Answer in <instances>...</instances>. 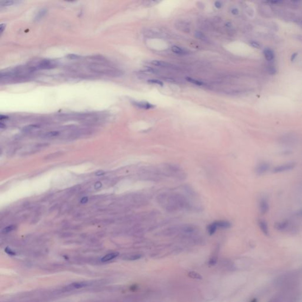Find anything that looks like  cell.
Wrapping results in <instances>:
<instances>
[{"label": "cell", "instance_id": "obj_20", "mask_svg": "<svg viewBox=\"0 0 302 302\" xmlns=\"http://www.w3.org/2000/svg\"><path fill=\"white\" fill-rule=\"evenodd\" d=\"M46 13H47V10L46 9H41L40 11H39V12L36 15V16L35 17V20L38 21L39 20H40L42 17H43L45 16Z\"/></svg>", "mask_w": 302, "mask_h": 302}, {"label": "cell", "instance_id": "obj_23", "mask_svg": "<svg viewBox=\"0 0 302 302\" xmlns=\"http://www.w3.org/2000/svg\"><path fill=\"white\" fill-rule=\"evenodd\" d=\"M15 228H16V227H15L14 225H10V226H8V227H7L4 228L2 230V233L7 234V233H10V232L12 231H13V230H14Z\"/></svg>", "mask_w": 302, "mask_h": 302}, {"label": "cell", "instance_id": "obj_13", "mask_svg": "<svg viewBox=\"0 0 302 302\" xmlns=\"http://www.w3.org/2000/svg\"><path fill=\"white\" fill-rule=\"evenodd\" d=\"M264 55L266 59L269 61H272L275 58L274 52L270 49H266L264 50Z\"/></svg>", "mask_w": 302, "mask_h": 302}, {"label": "cell", "instance_id": "obj_25", "mask_svg": "<svg viewBox=\"0 0 302 302\" xmlns=\"http://www.w3.org/2000/svg\"><path fill=\"white\" fill-rule=\"evenodd\" d=\"M58 135H59V132L58 131H51V132H47L45 135V137H54L58 136Z\"/></svg>", "mask_w": 302, "mask_h": 302}, {"label": "cell", "instance_id": "obj_10", "mask_svg": "<svg viewBox=\"0 0 302 302\" xmlns=\"http://www.w3.org/2000/svg\"><path fill=\"white\" fill-rule=\"evenodd\" d=\"M258 225L263 234L266 236H269V229L267 222L265 220L260 219L258 221Z\"/></svg>", "mask_w": 302, "mask_h": 302}, {"label": "cell", "instance_id": "obj_15", "mask_svg": "<svg viewBox=\"0 0 302 302\" xmlns=\"http://www.w3.org/2000/svg\"><path fill=\"white\" fill-rule=\"evenodd\" d=\"M118 255H119L118 253H113L108 254L106 255L105 256H104L103 257H102V258L101 259V261L102 262L109 261L110 260H111L115 258L116 257L118 256Z\"/></svg>", "mask_w": 302, "mask_h": 302}, {"label": "cell", "instance_id": "obj_32", "mask_svg": "<svg viewBox=\"0 0 302 302\" xmlns=\"http://www.w3.org/2000/svg\"><path fill=\"white\" fill-rule=\"evenodd\" d=\"M268 70H269V73L270 74H271V75H274V74H275V72H276V70H275V69L274 67H270L269 68Z\"/></svg>", "mask_w": 302, "mask_h": 302}, {"label": "cell", "instance_id": "obj_33", "mask_svg": "<svg viewBox=\"0 0 302 302\" xmlns=\"http://www.w3.org/2000/svg\"><path fill=\"white\" fill-rule=\"evenodd\" d=\"M231 13L232 14L234 15V16H236V15H238V13H239V11L237 8H234L231 10Z\"/></svg>", "mask_w": 302, "mask_h": 302}, {"label": "cell", "instance_id": "obj_39", "mask_svg": "<svg viewBox=\"0 0 302 302\" xmlns=\"http://www.w3.org/2000/svg\"><path fill=\"white\" fill-rule=\"evenodd\" d=\"M87 201H88V198H87V197H83L82 199H81L80 202H81V203H82V204H84V203H86V202H87Z\"/></svg>", "mask_w": 302, "mask_h": 302}, {"label": "cell", "instance_id": "obj_2", "mask_svg": "<svg viewBox=\"0 0 302 302\" xmlns=\"http://www.w3.org/2000/svg\"><path fill=\"white\" fill-rule=\"evenodd\" d=\"M301 294L295 287L286 288L273 296L268 302H299Z\"/></svg>", "mask_w": 302, "mask_h": 302}, {"label": "cell", "instance_id": "obj_12", "mask_svg": "<svg viewBox=\"0 0 302 302\" xmlns=\"http://www.w3.org/2000/svg\"><path fill=\"white\" fill-rule=\"evenodd\" d=\"M89 285V283L87 282H76L73 283L66 287V289L71 290V289H78L83 287H86Z\"/></svg>", "mask_w": 302, "mask_h": 302}, {"label": "cell", "instance_id": "obj_38", "mask_svg": "<svg viewBox=\"0 0 302 302\" xmlns=\"http://www.w3.org/2000/svg\"><path fill=\"white\" fill-rule=\"evenodd\" d=\"M5 24H1V27H0V32H1V34L3 32V31H4V29H5Z\"/></svg>", "mask_w": 302, "mask_h": 302}, {"label": "cell", "instance_id": "obj_14", "mask_svg": "<svg viewBox=\"0 0 302 302\" xmlns=\"http://www.w3.org/2000/svg\"><path fill=\"white\" fill-rule=\"evenodd\" d=\"M151 63L156 66L162 67H170L172 66V65L168 63L165 62L164 61H159V60H153L152 61Z\"/></svg>", "mask_w": 302, "mask_h": 302}, {"label": "cell", "instance_id": "obj_24", "mask_svg": "<svg viewBox=\"0 0 302 302\" xmlns=\"http://www.w3.org/2000/svg\"><path fill=\"white\" fill-rule=\"evenodd\" d=\"M195 37H197L198 38L201 40H203V41H206L207 40V37L201 32H195Z\"/></svg>", "mask_w": 302, "mask_h": 302}, {"label": "cell", "instance_id": "obj_16", "mask_svg": "<svg viewBox=\"0 0 302 302\" xmlns=\"http://www.w3.org/2000/svg\"><path fill=\"white\" fill-rule=\"evenodd\" d=\"M171 50L174 53H175L177 55H183L187 54V52L185 50H184L183 49H182L178 46H173L171 47Z\"/></svg>", "mask_w": 302, "mask_h": 302}, {"label": "cell", "instance_id": "obj_18", "mask_svg": "<svg viewBox=\"0 0 302 302\" xmlns=\"http://www.w3.org/2000/svg\"><path fill=\"white\" fill-rule=\"evenodd\" d=\"M217 229V225L215 222L210 224L207 227L208 233L210 235H213V234H214L215 232L216 231Z\"/></svg>", "mask_w": 302, "mask_h": 302}, {"label": "cell", "instance_id": "obj_3", "mask_svg": "<svg viewBox=\"0 0 302 302\" xmlns=\"http://www.w3.org/2000/svg\"><path fill=\"white\" fill-rule=\"evenodd\" d=\"M302 275L300 272H293L283 275L277 280V284L282 287L283 289L295 287L296 283L298 282Z\"/></svg>", "mask_w": 302, "mask_h": 302}, {"label": "cell", "instance_id": "obj_36", "mask_svg": "<svg viewBox=\"0 0 302 302\" xmlns=\"http://www.w3.org/2000/svg\"><path fill=\"white\" fill-rule=\"evenodd\" d=\"M296 216H298V217H302V209L298 210V211L296 213Z\"/></svg>", "mask_w": 302, "mask_h": 302}, {"label": "cell", "instance_id": "obj_27", "mask_svg": "<svg viewBox=\"0 0 302 302\" xmlns=\"http://www.w3.org/2000/svg\"><path fill=\"white\" fill-rule=\"evenodd\" d=\"M140 257H141V255L140 254H134V255H131L129 257H128L127 258V259H128L129 260H136L140 258Z\"/></svg>", "mask_w": 302, "mask_h": 302}, {"label": "cell", "instance_id": "obj_6", "mask_svg": "<svg viewBox=\"0 0 302 302\" xmlns=\"http://www.w3.org/2000/svg\"><path fill=\"white\" fill-rule=\"evenodd\" d=\"M270 165L266 162H263L258 164L255 167V173L258 176L263 175L265 174L270 169Z\"/></svg>", "mask_w": 302, "mask_h": 302}, {"label": "cell", "instance_id": "obj_37", "mask_svg": "<svg viewBox=\"0 0 302 302\" xmlns=\"http://www.w3.org/2000/svg\"><path fill=\"white\" fill-rule=\"evenodd\" d=\"M103 174H105V172L102 171H99L98 172H96V174H95V175L96 176H101V175H102Z\"/></svg>", "mask_w": 302, "mask_h": 302}, {"label": "cell", "instance_id": "obj_43", "mask_svg": "<svg viewBox=\"0 0 302 302\" xmlns=\"http://www.w3.org/2000/svg\"><path fill=\"white\" fill-rule=\"evenodd\" d=\"M301 24H302V20H301Z\"/></svg>", "mask_w": 302, "mask_h": 302}, {"label": "cell", "instance_id": "obj_11", "mask_svg": "<svg viewBox=\"0 0 302 302\" xmlns=\"http://www.w3.org/2000/svg\"><path fill=\"white\" fill-rule=\"evenodd\" d=\"M134 105L138 108L142 109H151L155 108V106L147 102H134Z\"/></svg>", "mask_w": 302, "mask_h": 302}, {"label": "cell", "instance_id": "obj_17", "mask_svg": "<svg viewBox=\"0 0 302 302\" xmlns=\"http://www.w3.org/2000/svg\"><path fill=\"white\" fill-rule=\"evenodd\" d=\"M217 228L220 227L221 228H228L231 226V224L226 221H219L215 222Z\"/></svg>", "mask_w": 302, "mask_h": 302}, {"label": "cell", "instance_id": "obj_30", "mask_svg": "<svg viewBox=\"0 0 302 302\" xmlns=\"http://www.w3.org/2000/svg\"><path fill=\"white\" fill-rule=\"evenodd\" d=\"M5 251L7 254H10V255H16V253H15L14 251H13V250H11L10 248H8V247H7V248L5 249Z\"/></svg>", "mask_w": 302, "mask_h": 302}, {"label": "cell", "instance_id": "obj_40", "mask_svg": "<svg viewBox=\"0 0 302 302\" xmlns=\"http://www.w3.org/2000/svg\"><path fill=\"white\" fill-rule=\"evenodd\" d=\"M216 260L215 258H213V259H211L210 261V264L211 265H214L216 263Z\"/></svg>", "mask_w": 302, "mask_h": 302}, {"label": "cell", "instance_id": "obj_41", "mask_svg": "<svg viewBox=\"0 0 302 302\" xmlns=\"http://www.w3.org/2000/svg\"><path fill=\"white\" fill-rule=\"evenodd\" d=\"M298 55L297 53H294L293 55H292V58H291V60L292 61H293L295 60V58L296 57V56Z\"/></svg>", "mask_w": 302, "mask_h": 302}, {"label": "cell", "instance_id": "obj_35", "mask_svg": "<svg viewBox=\"0 0 302 302\" xmlns=\"http://www.w3.org/2000/svg\"><path fill=\"white\" fill-rule=\"evenodd\" d=\"M214 5L217 8H220L222 6V4L220 1H216L214 4Z\"/></svg>", "mask_w": 302, "mask_h": 302}, {"label": "cell", "instance_id": "obj_22", "mask_svg": "<svg viewBox=\"0 0 302 302\" xmlns=\"http://www.w3.org/2000/svg\"><path fill=\"white\" fill-rule=\"evenodd\" d=\"M16 2V1H1L0 2V5L2 7V6H4V7H7V6H11V5H14L15 3Z\"/></svg>", "mask_w": 302, "mask_h": 302}, {"label": "cell", "instance_id": "obj_31", "mask_svg": "<svg viewBox=\"0 0 302 302\" xmlns=\"http://www.w3.org/2000/svg\"><path fill=\"white\" fill-rule=\"evenodd\" d=\"M67 58L70 59H78L80 58L79 55H67Z\"/></svg>", "mask_w": 302, "mask_h": 302}, {"label": "cell", "instance_id": "obj_1", "mask_svg": "<svg viewBox=\"0 0 302 302\" xmlns=\"http://www.w3.org/2000/svg\"><path fill=\"white\" fill-rule=\"evenodd\" d=\"M159 203L167 211H175L187 209L190 204L182 195L177 193H164L159 196Z\"/></svg>", "mask_w": 302, "mask_h": 302}, {"label": "cell", "instance_id": "obj_34", "mask_svg": "<svg viewBox=\"0 0 302 302\" xmlns=\"http://www.w3.org/2000/svg\"><path fill=\"white\" fill-rule=\"evenodd\" d=\"M102 185V183H101L100 182L98 181V182H96V183H95V188L96 189H99V188H101Z\"/></svg>", "mask_w": 302, "mask_h": 302}, {"label": "cell", "instance_id": "obj_19", "mask_svg": "<svg viewBox=\"0 0 302 302\" xmlns=\"http://www.w3.org/2000/svg\"><path fill=\"white\" fill-rule=\"evenodd\" d=\"M188 276L190 277V278H192L193 279H196V280H201L202 279V275H200L199 273H197V272H190L188 273Z\"/></svg>", "mask_w": 302, "mask_h": 302}, {"label": "cell", "instance_id": "obj_26", "mask_svg": "<svg viewBox=\"0 0 302 302\" xmlns=\"http://www.w3.org/2000/svg\"><path fill=\"white\" fill-rule=\"evenodd\" d=\"M148 82L152 83V84H158L161 86H163V85H164V83L162 82H161V80H157V79H151V80H149L148 81Z\"/></svg>", "mask_w": 302, "mask_h": 302}, {"label": "cell", "instance_id": "obj_29", "mask_svg": "<svg viewBox=\"0 0 302 302\" xmlns=\"http://www.w3.org/2000/svg\"><path fill=\"white\" fill-rule=\"evenodd\" d=\"M38 128V125H29V126H28L27 127H26L25 129H24V131H31V130H32V129H36V128Z\"/></svg>", "mask_w": 302, "mask_h": 302}, {"label": "cell", "instance_id": "obj_5", "mask_svg": "<svg viewBox=\"0 0 302 302\" xmlns=\"http://www.w3.org/2000/svg\"><path fill=\"white\" fill-rule=\"evenodd\" d=\"M296 166L295 162H289L282 165H278L274 167L272 169V172L275 174L277 173H282L287 172L292 170Z\"/></svg>", "mask_w": 302, "mask_h": 302}, {"label": "cell", "instance_id": "obj_9", "mask_svg": "<svg viewBox=\"0 0 302 302\" xmlns=\"http://www.w3.org/2000/svg\"><path fill=\"white\" fill-rule=\"evenodd\" d=\"M55 66V63L50 60H43L41 61L35 67L38 69H50Z\"/></svg>", "mask_w": 302, "mask_h": 302}, {"label": "cell", "instance_id": "obj_8", "mask_svg": "<svg viewBox=\"0 0 302 302\" xmlns=\"http://www.w3.org/2000/svg\"><path fill=\"white\" fill-rule=\"evenodd\" d=\"M259 210L261 214H266L269 210V204L267 200L263 198L259 202Z\"/></svg>", "mask_w": 302, "mask_h": 302}, {"label": "cell", "instance_id": "obj_4", "mask_svg": "<svg viewBox=\"0 0 302 302\" xmlns=\"http://www.w3.org/2000/svg\"><path fill=\"white\" fill-rule=\"evenodd\" d=\"M92 70L97 73L99 74L108 75V76H118L120 75V72L114 68L107 67L106 66H93V68L92 69Z\"/></svg>", "mask_w": 302, "mask_h": 302}, {"label": "cell", "instance_id": "obj_28", "mask_svg": "<svg viewBox=\"0 0 302 302\" xmlns=\"http://www.w3.org/2000/svg\"><path fill=\"white\" fill-rule=\"evenodd\" d=\"M250 44L251 46L254 47V48H255V49H260L261 47V45L257 41H251L250 42Z\"/></svg>", "mask_w": 302, "mask_h": 302}, {"label": "cell", "instance_id": "obj_21", "mask_svg": "<svg viewBox=\"0 0 302 302\" xmlns=\"http://www.w3.org/2000/svg\"><path fill=\"white\" fill-rule=\"evenodd\" d=\"M186 80L188 82L191 83L192 84H193L195 85H196V86H201L204 85V83L202 82L199 81L198 80H195V79H192V78H186Z\"/></svg>", "mask_w": 302, "mask_h": 302}, {"label": "cell", "instance_id": "obj_42", "mask_svg": "<svg viewBox=\"0 0 302 302\" xmlns=\"http://www.w3.org/2000/svg\"><path fill=\"white\" fill-rule=\"evenodd\" d=\"M251 302H257V301H256V300H255V299H254L253 301H252Z\"/></svg>", "mask_w": 302, "mask_h": 302}, {"label": "cell", "instance_id": "obj_7", "mask_svg": "<svg viewBox=\"0 0 302 302\" xmlns=\"http://www.w3.org/2000/svg\"><path fill=\"white\" fill-rule=\"evenodd\" d=\"M290 222L289 220H284L281 221H278L275 222V228L279 231H284L289 228L290 226Z\"/></svg>", "mask_w": 302, "mask_h": 302}]
</instances>
